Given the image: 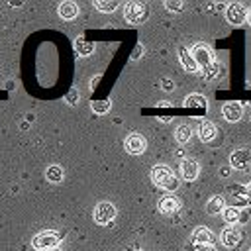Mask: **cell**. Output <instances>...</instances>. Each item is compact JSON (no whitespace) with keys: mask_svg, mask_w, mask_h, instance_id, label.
I'll return each instance as SVG.
<instances>
[{"mask_svg":"<svg viewBox=\"0 0 251 251\" xmlns=\"http://www.w3.org/2000/svg\"><path fill=\"white\" fill-rule=\"evenodd\" d=\"M143 51H145V49H143V45H141V43H137V45H135V51L131 53V61H137V59H141Z\"/></svg>","mask_w":251,"mask_h":251,"instance_id":"4316f807","label":"cell"},{"mask_svg":"<svg viewBox=\"0 0 251 251\" xmlns=\"http://www.w3.org/2000/svg\"><path fill=\"white\" fill-rule=\"evenodd\" d=\"M245 192H247V198H249V200H251V182H249V184H247V188H245Z\"/></svg>","mask_w":251,"mask_h":251,"instance_id":"1f68e13d","label":"cell"},{"mask_svg":"<svg viewBox=\"0 0 251 251\" xmlns=\"http://www.w3.org/2000/svg\"><path fill=\"white\" fill-rule=\"evenodd\" d=\"M116 214H118V210L112 202H98L94 208V222L100 226H108L116 220Z\"/></svg>","mask_w":251,"mask_h":251,"instance_id":"277c9868","label":"cell"},{"mask_svg":"<svg viewBox=\"0 0 251 251\" xmlns=\"http://www.w3.org/2000/svg\"><path fill=\"white\" fill-rule=\"evenodd\" d=\"M226 18H227L229 24L239 25V24H243L247 20V10L241 4H229L227 10H226Z\"/></svg>","mask_w":251,"mask_h":251,"instance_id":"ba28073f","label":"cell"},{"mask_svg":"<svg viewBox=\"0 0 251 251\" xmlns=\"http://www.w3.org/2000/svg\"><path fill=\"white\" fill-rule=\"evenodd\" d=\"M124 16H126V22H129V24H143L149 16V8H147V4L133 0V2L126 4Z\"/></svg>","mask_w":251,"mask_h":251,"instance_id":"7a4b0ae2","label":"cell"},{"mask_svg":"<svg viewBox=\"0 0 251 251\" xmlns=\"http://www.w3.org/2000/svg\"><path fill=\"white\" fill-rule=\"evenodd\" d=\"M157 206H159V212L161 214H175L180 208V200L175 198V196H163Z\"/></svg>","mask_w":251,"mask_h":251,"instance_id":"4fadbf2b","label":"cell"},{"mask_svg":"<svg viewBox=\"0 0 251 251\" xmlns=\"http://www.w3.org/2000/svg\"><path fill=\"white\" fill-rule=\"evenodd\" d=\"M247 22H249V24H251V10H249V12H247Z\"/></svg>","mask_w":251,"mask_h":251,"instance_id":"d6a6232c","label":"cell"},{"mask_svg":"<svg viewBox=\"0 0 251 251\" xmlns=\"http://www.w3.org/2000/svg\"><path fill=\"white\" fill-rule=\"evenodd\" d=\"M157 106H159V108H163V106H167V108H169V106H171V102H169V100H161V102H157Z\"/></svg>","mask_w":251,"mask_h":251,"instance_id":"f546056e","label":"cell"},{"mask_svg":"<svg viewBox=\"0 0 251 251\" xmlns=\"http://www.w3.org/2000/svg\"><path fill=\"white\" fill-rule=\"evenodd\" d=\"M151 180H153V184L155 186H159V188H163V190H176L178 188V176L167 167V165H155L153 169H151Z\"/></svg>","mask_w":251,"mask_h":251,"instance_id":"6da1fadb","label":"cell"},{"mask_svg":"<svg viewBox=\"0 0 251 251\" xmlns=\"http://www.w3.org/2000/svg\"><path fill=\"white\" fill-rule=\"evenodd\" d=\"M124 147H126V151L129 153V155H141L143 151H145V147H147V141H145V137L141 135V133H129L127 137H126V141H124Z\"/></svg>","mask_w":251,"mask_h":251,"instance_id":"8992f818","label":"cell"},{"mask_svg":"<svg viewBox=\"0 0 251 251\" xmlns=\"http://www.w3.org/2000/svg\"><path fill=\"white\" fill-rule=\"evenodd\" d=\"M61 241V235L57 231H39L37 235H33L31 239V245L37 249V251H45V249H55Z\"/></svg>","mask_w":251,"mask_h":251,"instance_id":"3957f363","label":"cell"},{"mask_svg":"<svg viewBox=\"0 0 251 251\" xmlns=\"http://www.w3.org/2000/svg\"><path fill=\"white\" fill-rule=\"evenodd\" d=\"M194 59L202 69H206L214 63V55L206 45H194Z\"/></svg>","mask_w":251,"mask_h":251,"instance_id":"7c38bea8","label":"cell"},{"mask_svg":"<svg viewBox=\"0 0 251 251\" xmlns=\"http://www.w3.org/2000/svg\"><path fill=\"white\" fill-rule=\"evenodd\" d=\"M59 16L63 20H75L78 16V6L71 0H65V2L59 4Z\"/></svg>","mask_w":251,"mask_h":251,"instance_id":"9a60e30c","label":"cell"},{"mask_svg":"<svg viewBox=\"0 0 251 251\" xmlns=\"http://www.w3.org/2000/svg\"><path fill=\"white\" fill-rule=\"evenodd\" d=\"M94 8L100 12H114L118 8L116 0H94Z\"/></svg>","mask_w":251,"mask_h":251,"instance_id":"603a6c76","label":"cell"},{"mask_svg":"<svg viewBox=\"0 0 251 251\" xmlns=\"http://www.w3.org/2000/svg\"><path fill=\"white\" fill-rule=\"evenodd\" d=\"M224 196H212L210 200H208V204H206V212L208 214H220V212H224Z\"/></svg>","mask_w":251,"mask_h":251,"instance_id":"d6986e66","label":"cell"},{"mask_svg":"<svg viewBox=\"0 0 251 251\" xmlns=\"http://www.w3.org/2000/svg\"><path fill=\"white\" fill-rule=\"evenodd\" d=\"M45 176L49 182H61L63 180V169L59 165H51V167H47Z\"/></svg>","mask_w":251,"mask_h":251,"instance_id":"7402d4cb","label":"cell"},{"mask_svg":"<svg viewBox=\"0 0 251 251\" xmlns=\"http://www.w3.org/2000/svg\"><path fill=\"white\" fill-rule=\"evenodd\" d=\"M180 175L184 180H196L198 175H200V165L194 161V159H182L180 161Z\"/></svg>","mask_w":251,"mask_h":251,"instance_id":"9c48e42d","label":"cell"},{"mask_svg":"<svg viewBox=\"0 0 251 251\" xmlns=\"http://www.w3.org/2000/svg\"><path fill=\"white\" fill-rule=\"evenodd\" d=\"M100 78H102L100 75H94V76H92V80H90V88H96V84H98V80H100Z\"/></svg>","mask_w":251,"mask_h":251,"instance_id":"f1b7e54d","label":"cell"},{"mask_svg":"<svg viewBox=\"0 0 251 251\" xmlns=\"http://www.w3.org/2000/svg\"><path fill=\"white\" fill-rule=\"evenodd\" d=\"M75 49H76L78 55H92L94 43H92V41H86L84 35H78V37L75 39Z\"/></svg>","mask_w":251,"mask_h":251,"instance_id":"2e32d148","label":"cell"},{"mask_svg":"<svg viewBox=\"0 0 251 251\" xmlns=\"http://www.w3.org/2000/svg\"><path fill=\"white\" fill-rule=\"evenodd\" d=\"M184 106L186 108H200V110H206V98L202 94H190L186 100H184Z\"/></svg>","mask_w":251,"mask_h":251,"instance_id":"ffe728a7","label":"cell"},{"mask_svg":"<svg viewBox=\"0 0 251 251\" xmlns=\"http://www.w3.org/2000/svg\"><path fill=\"white\" fill-rule=\"evenodd\" d=\"M178 57H180V63H182V67H184L186 73H196V71L200 69V65L196 63V59H194L184 47L178 49Z\"/></svg>","mask_w":251,"mask_h":251,"instance_id":"5bb4252c","label":"cell"},{"mask_svg":"<svg viewBox=\"0 0 251 251\" xmlns=\"http://www.w3.org/2000/svg\"><path fill=\"white\" fill-rule=\"evenodd\" d=\"M229 163H231V167H235L239 171L249 169V165H251V151L249 149H237V151H233L231 157H229Z\"/></svg>","mask_w":251,"mask_h":251,"instance_id":"52a82bcc","label":"cell"},{"mask_svg":"<svg viewBox=\"0 0 251 251\" xmlns=\"http://www.w3.org/2000/svg\"><path fill=\"white\" fill-rule=\"evenodd\" d=\"M45 251H59V247H55V249H45Z\"/></svg>","mask_w":251,"mask_h":251,"instance_id":"e575fe53","label":"cell"},{"mask_svg":"<svg viewBox=\"0 0 251 251\" xmlns=\"http://www.w3.org/2000/svg\"><path fill=\"white\" fill-rule=\"evenodd\" d=\"M216 133H218V129H216V126L212 122H204L200 126V129H198V137L202 141H212L216 137Z\"/></svg>","mask_w":251,"mask_h":251,"instance_id":"e0dca14e","label":"cell"},{"mask_svg":"<svg viewBox=\"0 0 251 251\" xmlns=\"http://www.w3.org/2000/svg\"><path fill=\"white\" fill-rule=\"evenodd\" d=\"M249 251H251V249H249Z\"/></svg>","mask_w":251,"mask_h":251,"instance_id":"d590c367","label":"cell"},{"mask_svg":"<svg viewBox=\"0 0 251 251\" xmlns=\"http://www.w3.org/2000/svg\"><path fill=\"white\" fill-rule=\"evenodd\" d=\"M92 110L96 112V114H106L108 110H110V100L106 98V100H94L92 102Z\"/></svg>","mask_w":251,"mask_h":251,"instance_id":"cb8c5ba5","label":"cell"},{"mask_svg":"<svg viewBox=\"0 0 251 251\" xmlns=\"http://www.w3.org/2000/svg\"><path fill=\"white\" fill-rule=\"evenodd\" d=\"M165 8L171 10V12H182L184 10V2H180V0H167Z\"/></svg>","mask_w":251,"mask_h":251,"instance_id":"d4e9b609","label":"cell"},{"mask_svg":"<svg viewBox=\"0 0 251 251\" xmlns=\"http://www.w3.org/2000/svg\"><path fill=\"white\" fill-rule=\"evenodd\" d=\"M192 241H194L196 245H202V247H210V245L214 243V233H212L208 227L200 226V227H196V229L192 231Z\"/></svg>","mask_w":251,"mask_h":251,"instance_id":"8fae6325","label":"cell"},{"mask_svg":"<svg viewBox=\"0 0 251 251\" xmlns=\"http://www.w3.org/2000/svg\"><path fill=\"white\" fill-rule=\"evenodd\" d=\"M65 102L75 106V104L78 102V90H76V88H71V90L67 92V96H65Z\"/></svg>","mask_w":251,"mask_h":251,"instance_id":"484cf974","label":"cell"},{"mask_svg":"<svg viewBox=\"0 0 251 251\" xmlns=\"http://www.w3.org/2000/svg\"><path fill=\"white\" fill-rule=\"evenodd\" d=\"M222 116L227 122H239L241 116H243V108H241L239 102H226L224 108H222Z\"/></svg>","mask_w":251,"mask_h":251,"instance_id":"30bf717a","label":"cell"},{"mask_svg":"<svg viewBox=\"0 0 251 251\" xmlns=\"http://www.w3.org/2000/svg\"><path fill=\"white\" fill-rule=\"evenodd\" d=\"M220 239H222V245L227 247V249H237L243 241V231L237 227V226H227L222 233H220Z\"/></svg>","mask_w":251,"mask_h":251,"instance_id":"5b68a950","label":"cell"},{"mask_svg":"<svg viewBox=\"0 0 251 251\" xmlns=\"http://www.w3.org/2000/svg\"><path fill=\"white\" fill-rule=\"evenodd\" d=\"M202 251H214V247H212V249H210V247H204Z\"/></svg>","mask_w":251,"mask_h":251,"instance_id":"836d02e7","label":"cell"},{"mask_svg":"<svg viewBox=\"0 0 251 251\" xmlns=\"http://www.w3.org/2000/svg\"><path fill=\"white\" fill-rule=\"evenodd\" d=\"M173 86H175V84H173V80H169V78H165V80H163V88H165V90H173Z\"/></svg>","mask_w":251,"mask_h":251,"instance_id":"83f0119b","label":"cell"},{"mask_svg":"<svg viewBox=\"0 0 251 251\" xmlns=\"http://www.w3.org/2000/svg\"><path fill=\"white\" fill-rule=\"evenodd\" d=\"M224 220L229 224V226H235L237 222H243L241 220V212H239V208H235V206H227V208H224Z\"/></svg>","mask_w":251,"mask_h":251,"instance_id":"ac0fdd59","label":"cell"},{"mask_svg":"<svg viewBox=\"0 0 251 251\" xmlns=\"http://www.w3.org/2000/svg\"><path fill=\"white\" fill-rule=\"evenodd\" d=\"M220 175H222V176H227V175H229V169H227V167H222V169H220Z\"/></svg>","mask_w":251,"mask_h":251,"instance_id":"4dcf8cb0","label":"cell"},{"mask_svg":"<svg viewBox=\"0 0 251 251\" xmlns=\"http://www.w3.org/2000/svg\"><path fill=\"white\" fill-rule=\"evenodd\" d=\"M175 137H176L178 143H186V141L192 137V129H190V126H186V124L178 126V127L175 129Z\"/></svg>","mask_w":251,"mask_h":251,"instance_id":"44dd1931","label":"cell"}]
</instances>
